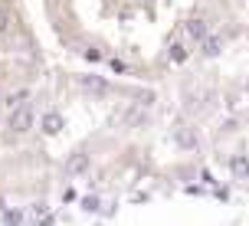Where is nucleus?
<instances>
[{
    "label": "nucleus",
    "instance_id": "obj_6",
    "mask_svg": "<svg viewBox=\"0 0 249 226\" xmlns=\"http://www.w3.org/2000/svg\"><path fill=\"white\" fill-rule=\"evenodd\" d=\"M30 122H33V115H30V112H17V115H13V128H17V131H26Z\"/></svg>",
    "mask_w": 249,
    "mask_h": 226
},
{
    "label": "nucleus",
    "instance_id": "obj_9",
    "mask_svg": "<svg viewBox=\"0 0 249 226\" xmlns=\"http://www.w3.org/2000/svg\"><path fill=\"white\" fill-rule=\"evenodd\" d=\"M246 92H249V82H246Z\"/></svg>",
    "mask_w": 249,
    "mask_h": 226
},
{
    "label": "nucleus",
    "instance_id": "obj_3",
    "mask_svg": "<svg viewBox=\"0 0 249 226\" xmlns=\"http://www.w3.org/2000/svg\"><path fill=\"white\" fill-rule=\"evenodd\" d=\"M220 50H223V43H220L216 36H207V39H203V56H207V59L220 56Z\"/></svg>",
    "mask_w": 249,
    "mask_h": 226
},
{
    "label": "nucleus",
    "instance_id": "obj_1",
    "mask_svg": "<svg viewBox=\"0 0 249 226\" xmlns=\"http://www.w3.org/2000/svg\"><path fill=\"white\" fill-rule=\"evenodd\" d=\"M230 171H233L236 180L249 184V157H246V154H233V157H230Z\"/></svg>",
    "mask_w": 249,
    "mask_h": 226
},
{
    "label": "nucleus",
    "instance_id": "obj_5",
    "mask_svg": "<svg viewBox=\"0 0 249 226\" xmlns=\"http://www.w3.org/2000/svg\"><path fill=\"white\" fill-rule=\"evenodd\" d=\"M177 144H184V148H194V144H197V135H194L190 128H180V131H177Z\"/></svg>",
    "mask_w": 249,
    "mask_h": 226
},
{
    "label": "nucleus",
    "instance_id": "obj_2",
    "mask_svg": "<svg viewBox=\"0 0 249 226\" xmlns=\"http://www.w3.org/2000/svg\"><path fill=\"white\" fill-rule=\"evenodd\" d=\"M187 36L203 43V39H207V23H203V20H187Z\"/></svg>",
    "mask_w": 249,
    "mask_h": 226
},
{
    "label": "nucleus",
    "instance_id": "obj_8",
    "mask_svg": "<svg viewBox=\"0 0 249 226\" xmlns=\"http://www.w3.org/2000/svg\"><path fill=\"white\" fill-rule=\"evenodd\" d=\"M171 59H174V63H184L187 50H184V46H171Z\"/></svg>",
    "mask_w": 249,
    "mask_h": 226
},
{
    "label": "nucleus",
    "instance_id": "obj_7",
    "mask_svg": "<svg viewBox=\"0 0 249 226\" xmlns=\"http://www.w3.org/2000/svg\"><path fill=\"white\" fill-rule=\"evenodd\" d=\"M86 154H79V157H72V161H69V171H86Z\"/></svg>",
    "mask_w": 249,
    "mask_h": 226
},
{
    "label": "nucleus",
    "instance_id": "obj_4",
    "mask_svg": "<svg viewBox=\"0 0 249 226\" xmlns=\"http://www.w3.org/2000/svg\"><path fill=\"white\" fill-rule=\"evenodd\" d=\"M59 128H62V118H59V115H46V118H43V131H46V135H56Z\"/></svg>",
    "mask_w": 249,
    "mask_h": 226
}]
</instances>
